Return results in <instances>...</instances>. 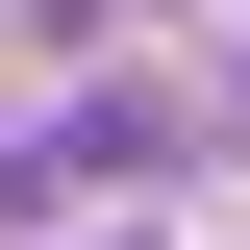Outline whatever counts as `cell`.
Masks as SVG:
<instances>
[{
  "label": "cell",
  "mask_w": 250,
  "mask_h": 250,
  "mask_svg": "<svg viewBox=\"0 0 250 250\" xmlns=\"http://www.w3.org/2000/svg\"><path fill=\"white\" fill-rule=\"evenodd\" d=\"M150 150H175V125H150V75H100V100H50V125H25L0 175H25V200H125Z\"/></svg>",
  "instance_id": "obj_1"
}]
</instances>
